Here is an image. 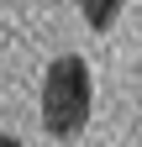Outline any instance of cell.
I'll use <instances>...</instances> for the list:
<instances>
[{"mask_svg": "<svg viewBox=\"0 0 142 147\" xmlns=\"http://www.w3.org/2000/svg\"><path fill=\"white\" fill-rule=\"evenodd\" d=\"M90 105H95L90 63H84L79 53L53 58L47 74H42V126H47V137L74 142L84 126H90Z\"/></svg>", "mask_w": 142, "mask_h": 147, "instance_id": "6da1fadb", "label": "cell"}, {"mask_svg": "<svg viewBox=\"0 0 142 147\" xmlns=\"http://www.w3.org/2000/svg\"><path fill=\"white\" fill-rule=\"evenodd\" d=\"M121 5H126V0H79V16H84L95 32H111L116 16H121Z\"/></svg>", "mask_w": 142, "mask_h": 147, "instance_id": "7a4b0ae2", "label": "cell"}, {"mask_svg": "<svg viewBox=\"0 0 142 147\" xmlns=\"http://www.w3.org/2000/svg\"><path fill=\"white\" fill-rule=\"evenodd\" d=\"M0 147H21V142H16V137H0Z\"/></svg>", "mask_w": 142, "mask_h": 147, "instance_id": "3957f363", "label": "cell"}]
</instances>
